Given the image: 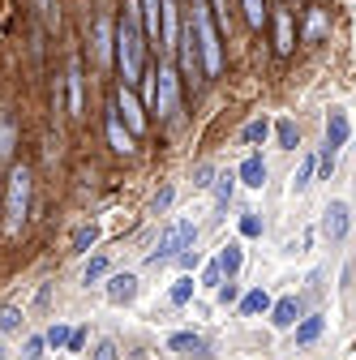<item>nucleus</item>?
I'll return each instance as SVG.
<instances>
[{"label": "nucleus", "instance_id": "obj_1", "mask_svg": "<svg viewBox=\"0 0 356 360\" xmlns=\"http://www.w3.org/2000/svg\"><path fill=\"white\" fill-rule=\"evenodd\" d=\"M142 60H146L142 0H125V22L116 26V65H120V86L142 82Z\"/></svg>", "mask_w": 356, "mask_h": 360}, {"label": "nucleus", "instance_id": "obj_2", "mask_svg": "<svg viewBox=\"0 0 356 360\" xmlns=\"http://www.w3.org/2000/svg\"><path fill=\"white\" fill-rule=\"evenodd\" d=\"M193 240H198V223L193 219H172L167 228L159 232V240H155V249H151V266H163V262H176L185 249H193Z\"/></svg>", "mask_w": 356, "mask_h": 360}, {"label": "nucleus", "instance_id": "obj_3", "mask_svg": "<svg viewBox=\"0 0 356 360\" xmlns=\"http://www.w3.org/2000/svg\"><path fill=\"white\" fill-rule=\"evenodd\" d=\"M26 214H30V167H13L9 189H5V236L22 232Z\"/></svg>", "mask_w": 356, "mask_h": 360}, {"label": "nucleus", "instance_id": "obj_4", "mask_svg": "<svg viewBox=\"0 0 356 360\" xmlns=\"http://www.w3.org/2000/svg\"><path fill=\"white\" fill-rule=\"evenodd\" d=\"M193 22H198V43H202V69L215 77L224 69V48H219V30L210 22V0H193Z\"/></svg>", "mask_w": 356, "mask_h": 360}, {"label": "nucleus", "instance_id": "obj_5", "mask_svg": "<svg viewBox=\"0 0 356 360\" xmlns=\"http://www.w3.org/2000/svg\"><path fill=\"white\" fill-rule=\"evenodd\" d=\"M176 52H181V69H185V77H193V82L206 77V69H202V43H198V22H193V18L181 26V43H176Z\"/></svg>", "mask_w": 356, "mask_h": 360}, {"label": "nucleus", "instance_id": "obj_6", "mask_svg": "<svg viewBox=\"0 0 356 360\" xmlns=\"http://www.w3.org/2000/svg\"><path fill=\"white\" fill-rule=\"evenodd\" d=\"M348 228H352V214H348V202H326V210H322V236L331 240V245H343L348 240Z\"/></svg>", "mask_w": 356, "mask_h": 360}, {"label": "nucleus", "instance_id": "obj_7", "mask_svg": "<svg viewBox=\"0 0 356 360\" xmlns=\"http://www.w3.org/2000/svg\"><path fill=\"white\" fill-rule=\"evenodd\" d=\"M176 103H181V86H176V73H172V65H159L155 112H159V116H176Z\"/></svg>", "mask_w": 356, "mask_h": 360}, {"label": "nucleus", "instance_id": "obj_8", "mask_svg": "<svg viewBox=\"0 0 356 360\" xmlns=\"http://www.w3.org/2000/svg\"><path fill=\"white\" fill-rule=\"evenodd\" d=\"M103 292H108L112 304H133V300H138V292H142V283H138L133 270H120V275H108Z\"/></svg>", "mask_w": 356, "mask_h": 360}, {"label": "nucleus", "instance_id": "obj_9", "mask_svg": "<svg viewBox=\"0 0 356 360\" xmlns=\"http://www.w3.org/2000/svg\"><path fill=\"white\" fill-rule=\"evenodd\" d=\"M116 112H120V120L129 124V133H142V129H146V112H142L138 95H133V86H120V90H116Z\"/></svg>", "mask_w": 356, "mask_h": 360}, {"label": "nucleus", "instance_id": "obj_10", "mask_svg": "<svg viewBox=\"0 0 356 360\" xmlns=\"http://www.w3.org/2000/svg\"><path fill=\"white\" fill-rule=\"evenodd\" d=\"M296 322H300V300L296 296H284V300L271 304V326L275 330H292Z\"/></svg>", "mask_w": 356, "mask_h": 360}, {"label": "nucleus", "instance_id": "obj_11", "mask_svg": "<svg viewBox=\"0 0 356 360\" xmlns=\"http://www.w3.org/2000/svg\"><path fill=\"white\" fill-rule=\"evenodd\" d=\"M236 176H241V185L262 189V185H266V159H262L258 150H249V155H245V163L236 167Z\"/></svg>", "mask_w": 356, "mask_h": 360}, {"label": "nucleus", "instance_id": "obj_12", "mask_svg": "<svg viewBox=\"0 0 356 360\" xmlns=\"http://www.w3.org/2000/svg\"><path fill=\"white\" fill-rule=\"evenodd\" d=\"M108 142H112L116 155H133V133L125 129L120 112H108Z\"/></svg>", "mask_w": 356, "mask_h": 360}, {"label": "nucleus", "instance_id": "obj_13", "mask_svg": "<svg viewBox=\"0 0 356 360\" xmlns=\"http://www.w3.org/2000/svg\"><path fill=\"white\" fill-rule=\"evenodd\" d=\"M112 52H116V30H112V22H108V18H99V22H95V60H99V65H108V60H112Z\"/></svg>", "mask_w": 356, "mask_h": 360}, {"label": "nucleus", "instance_id": "obj_14", "mask_svg": "<svg viewBox=\"0 0 356 360\" xmlns=\"http://www.w3.org/2000/svg\"><path fill=\"white\" fill-rule=\"evenodd\" d=\"M167 352H176V356H206V339H202V335H193V330L167 335Z\"/></svg>", "mask_w": 356, "mask_h": 360}, {"label": "nucleus", "instance_id": "obj_15", "mask_svg": "<svg viewBox=\"0 0 356 360\" xmlns=\"http://www.w3.org/2000/svg\"><path fill=\"white\" fill-rule=\"evenodd\" d=\"M176 43H181V18H176V0H163V39H159V48L172 52Z\"/></svg>", "mask_w": 356, "mask_h": 360}, {"label": "nucleus", "instance_id": "obj_16", "mask_svg": "<svg viewBox=\"0 0 356 360\" xmlns=\"http://www.w3.org/2000/svg\"><path fill=\"white\" fill-rule=\"evenodd\" d=\"M292 330H296V343H300V347H309V343H318V339H322L326 318H322V313H309V318H300Z\"/></svg>", "mask_w": 356, "mask_h": 360}, {"label": "nucleus", "instance_id": "obj_17", "mask_svg": "<svg viewBox=\"0 0 356 360\" xmlns=\"http://www.w3.org/2000/svg\"><path fill=\"white\" fill-rule=\"evenodd\" d=\"M215 262L224 266V275H228V279H236V275H241V266H245V249H241V240H228L224 249H219Z\"/></svg>", "mask_w": 356, "mask_h": 360}, {"label": "nucleus", "instance_id": "obj_18", "mask_svg": "<svg viewBox=\"0 0 356 360\" xmlns=\"http://www.w3.org/2000/svg\"><path fill=\"white\" fill-rule=\"evenodd\" d=\"M142 26L146 39H163V0H142Z\"/></svg>", "mask_w": 356, "mask_h": 360}, {"label": "nucleus", "instance_id": "obj_19", "mask_svg": "<svg viewBox=\"0 0 356 360\" xmlns=\"http://www.w3.org/2000/svg\"><path fill=\"white\" fill-rule=\"evenodd\" d=\"M271 292H266V288H253V292H245L241 296V313H245V318H258V313H271Z\"/></svg>", "mask_w": 356, "mask_h": 360}, {"label": "nucleus", "instance_id": "obj_20", "mask_svg": "<svg viewBox=\"0 0 356 360\" xmlns=\"http://www.w3.org/2000/svg\"><path fill=\"white\" fill-rule=\"evenodd\" d=\"M99 240V223H82V228H73L69 236V253H91Z\"/></svg>", "mask_w": 356, "mask_h": 360}, {"label": "nucleus", "instance_id": "obj_21", "mask_svg": "<svg viewBox=\"0 0 356 360\" xmlns=\"http://www.w3.org/2000/svg\"><path fill=\"white\" fill-rule=\"evenodd\" d=\"M236 180H241L236 172H219V176H215L210 189H215V206H219V210H228V202H232V193H236Z\"/></svg>", "mask_w": 356, "mask_h": 360}, {"label": "nucleus", "instance_id": "obj_22", "mask_svg": "<svg viewBox=\"0 0 356 360\" xmlns=\"http://www.w3.org/2000/svg\"><path fill=\"white\" fill-rule=\"evenodd\" d=\"M314 176H318V155H305L300 167L292 172V193H305L309 185H314Z\"/></svg>", "mask_w": 356, "mask_h": 360}, {"label": "nucleus", "instance_id": "obj_23", "mask_svg": "<svg viewBox=\"0 0 356 360\" xmlns=\"http://www.w3.org/2000/svg\"><path fill=\"white\" fill-rule=\"evenodd\" d=\"M275 142H279V150H296L300 146V129H296L292 116H279L275 120Z\"/></svg>", "mask_w": 356, "mask_h": 360}, {"label": "nucleus", "instance_id": "obj_24", "mask_svg": "<svg viewBox=\"0 0 356 360\" xmlns=\"http://www.w3.org/2000/svg\"><path fill=\"white\" fill-rule=\"evenodd\" d=\"M271 133H275V124L266 120V116H258V120H249V124L241 129V142H245V146H262Z\"/></svg>", "mask_w": 356, "mask_h": 360}, {"label": "nucleus", "instance_id": "obj_25", "mask_svg": "<svg viewBox=\"0 0 356 360\" xmlns=\"http://www.w3.org/2000/svg\"><path fill=\"white\" fill-rule=\"evenodd\" d=\"M13 146H18V124H13L9 112H0V163H9Z\"/></svg>", "mask_w": 356, "mask_h": 360}, {"label": "nucleus", "instance_id": "obj_26", "mask_svg": "<svg viewBox=\"0 0 356 360\" xmlns=\"http://www.w3.org/2000/svg\"><path fill=\"white\" fill-rule=\"evenodd\" d=\"M65 82H69V112L77 116V112H82V60H77V56L69 60V77H65Z\"/></svg>", "mask_w": 356, "mask_h": 360}, {"label": "nucleus", "instance_id": "obj_27", "mask_svg": "<svg viewBox=\"0 0 356 360\" xmlns=\"http://www.w3.org/2000/svg\"><path fill=\"white\" fill-rule=\"evenodd\" d=\"M292 43H296L292 39V18H288V9H279L275 13V48L279 52H292Z\"/></svg>", "mask_w": 356, "mask_h": 360}, {"label": "nucleus", "instance_id": "obj_28", "mask_svg": "<svg viewBox=\"0 0 356 360\" xmlns=\"http://www.w3.org/2000/svg\"><path fill=\"white\" fill-rule=\"evenodd\" d=\"M193 292H198L193 275H181V279L167 288V300H172V304H189V300H193Z\"/></svg>", "mask_w": 356, "mask_h": 360}, {"label": "nucleus", "instance_id": "obj_29", "mask_svg": "<svg viewBox=\"0 0 356 360\" xmlns=\"http://www.w3.org/2000/svg\"><path fill=\"white\" fill-rule=\"evenodd\" d=\"M99 279H108V257H103V253L91 257V262H86V270H82V283H86V288L99 283Z\"/></svg>", "mask_w": 356, "mask_h": 360}, {"label": "nucleus", "instance_id": "obj_30", "mask_svg": "<svg viewBox=\"0 0 356 360\" xmlns=\"http://www.w3.org/2000/svg\"><path fill=\"white\" fill-rule=\"evenodd\" d=\"M228 283V275H224V266L219 262H206V270H202V288H210V292H219Z\"/></svg>", "mask_w": 356, "mask_h": 360}, {"label": "nucleus", "instance_id": "obj_31", "mask_svg": "<svg viewBox=\"0 0 356 360\" xmlns=\"http://www.w3.org/2000/svg\"><path fill=\"white\" fill-rule=\"evenodd\" d=\"M241 5H245V22L253 30H262V22H266V0H241Z\"/></svg>", "mask_w": 356, "mask_h": 360}, {"label": "nucleus", "instance_id": "obj_32", "mask_svg": "<svg viewBox=\"0 0 356 360\" xmlns=\"http://www.w3.org/2000/svg\"><path fill=\"white\" fill-rule=\"evenodd\" d=\"M18 326H22V309H18V304H0V330L13 335Z\"/></svg>", "mask_w": 356, "mask_h": 360}, {"label": "nucleus", "instance_id": "obj_33", "mask_svg": "<svg viewBox=\"0 0 356 360\" xmlns=\"http://www.w3.org/2000/svg\"><path fill=\"white\" fill-rule=\"evenodd\" d=\"M43 352H48V335H30L22 347V360H43Z\"/></svg>", "mask_w": 356, "mask_h": 360}, {"label": "nucleus", "instance_id": "obj_34", "mask_svg": "<svg viewBox=\"0 0 356 360\" xmlns=\"http://www.w3.org/2000/svg\"><path fill=\"white\" fill-rule=\"evenodd\" d=\"M69 339H73V330H69L65 322H56V326L48 330V347H52V352H61V347H69Z\"/></svg>", "mask_w": 356, "mask_h": 360}, {"label": "nucleus", "instance_id": "obj_35", "mask_svg": "<svg viewBox=\"0 0 356 360\" xmlns=\"http://www.w3.org/2000/svg\"><path fill=\"white\" fill-rule=\"evenodd\" d=\"M91 360H120V343L116 339H99L95 352H91Z\"/></svg>", "mask_w": 356, "mask_h": 360}, {"label": "nucleus", "instance_id": "obj_36", "mask_svg": "<svg viewBox=\"0 0 356 360\" xmlns=\"http://www.w3.org/2000/svg\"><path fill=\"white\" fill-rule=\"evenodd\" d=\"M241 236H245V240H258V236H262V219H258L253 210L241 214Z\"/></svg>", "mask_w": 356, "mask_h": 360}, {"label": "nucleus", "instance_id": "obj_37", "mask_svg": "<svg viewBox=\"0 0 356 360\" xmlns=\"http://www.w3.org/2000/svg\"><path fill=\"white\" fill-rule=\"evenodd\" d=\"M172 198H176V189L172 185H163L155 198H151V214H167V206H172Z\"/></svg>", "mask_w": 356, "mask_h": 360}, {"label": "nucleus", "instance_id": "obj_38", "mask_svg": "<svg viewBox=\"0 0 356 360\" xmlns=\"http://www.w3.org/2000/svg\"><path fill=\"white\" fill-rule=\"evenodd\" d=\"M215 176H219V172H215V163H198L193 185H198V189H210V185H215Z\"/></svg>", "mask_w": 356, "mask_h": 360}, {"label": "nucleus", "instance_id": "obj_39", "mask_svg": "<svg viewBox=\"0 0 356 360\" xmlns=\"http://www.w3.org/2000/svg\"><path fill=\"white\" fill-rule=\"evenodd\" d=\"M326 34V18L322 13H309V26H305V39L309 43H314V39H322Z\"/></svg>", "mask_w": 356, "mask_h": 360}, {"label": "nucleus", "instance_id": "obj_40", "mask_svg": "<svg viewBox=\"0 0 356 360\" xmlns=\"http://www.w3.org/2000/svg\"><path fill=\"white\" fill-rule=\"evenodd\" d=\"M215 296H219V304H241V288H236V283H232V279H228V283H224V288H219V292H215Z\"/></svg>", "mask_w": 356, "mask_h": 360}, {"label": "nucleus", "instance_id": "obj_41", "mask_svg": "<svg viewBox=\"0 0 356 360\" xmlns=\"http://www.w3.org/2000/svg\"><path fill=\"white\" fill-rule=\"evenodd\" d=\"M39 13H43V26H56V18H61L56 0H39Z\"/></svg>", "mask_w": 356, "mask_h": 360}, {"label": "nucleus", "instance_id": "obj_42", "mask_svg": "<svg viewBox=\"0 0 356 360\" xmlns=\"http://www.w3.org/2000/svg\"><path fill=\"white\" fill-rule=\"evenodd\" d=\"M210 9H215V18H219V30L228 34V0H210Z\"/></svg>", "mask_w": 356, "mask_h": 360}, {"label": "nucleus", "instance_id": "obj_43", "mask_svg": "<svg viewBox=\"0 0 356 360\" xmlns=\"http://www.w3.org/2000/svg\"><path fill=\"white\" fill-rule=\"evenodd\" d=\"M176 262H181V270H185V275H189V270H193V266L202 262V253H198V249H185L181 257H176Z\"/></svg>", "mask_w": 356, "mask_h": 360}, {"label": "nucleus", "instance_id": "obj_44", "mask_svg": "<svg viewBox=\"0 0 356 360\" xmlns=\"http://www.w3.org/2000/svg\"><path fill=\"white\" fill-rule=\"evenodd\" d=\"M82 343H86V330H73V339H69V352H82Z\"/></svg>", "mask_w": 356, "mask_h": 360}]
</instances>
